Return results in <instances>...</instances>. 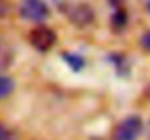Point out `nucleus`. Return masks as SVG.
<instances>
[{
  "mask_svg": "<svg viewBox=\"0 0 150 140\" xmlns=\"http://www.w3.org/2000/svg\"><path fill=\"white\" fill-rule=\"evenodd\" d=\"M19 15L22 19L40 23L50 15V9L44 0H22L19 4Z\"/></svg>",
  "mask_w": 150,
  "mask_h": 140,
  "instance_id": "obj_1",
  "label": "nucleus"
},
{
  "mask_svg": "<svg viewBox=\"0 0 150 140\" xmlns=\"http://www.w3.org/2000/svg\"><path fill=\"white\" fill-rule=\"evenodd\" d=\"M143 131V121L137 115H131L118 123L114 129L112 139L114 140H137Z\"/></svg>",
  "mask_w": 150,
  "mask_h": 140,
  "instance_id": "obj_2",
  "label": "nucleus"
},
{
  "mask_svg": "<svg viewBox=\"0 0 150 140\" xmlns=\"http://www.w3.org/2000/svg\"><path fill=\"white\" fill-rule=\"evenodd\" d=\"M29 43L37 51L47 53L57 43V34L50 26L38 25L29 32Z\"/></svg>",
  "mask_w": 150,
  "mask_h": 140,
  "instance_id": "obj_3",
  "label": "nucleus"
},
{
  "mask_svg": "<svg viewBox=\"0 0 150 140\" xmlns=\"http://www.w3.org/2000/svg\"><path fill=\"white\" fill-rule=\"evenodd\" d=\"M67 16H69V21L74 25V26H79V28H85L88 25H91L93 21H95V12L93 9L86 4V3H77V4H73L69 12H67Z\"/></svg>",
  "mask_w": 150,
  "mask_h": 140,
  "instance_id": "obj_4",
  "label": "nucleus"
},
{
  "mask_svg": "<svg viewBox=\"0 0 150 140\" xmlns=\"http://www.w3.org/2000/svg\"><path fill=\"white\" fill-rule=\"evenodd\" d=\"M127 22H128V16H127V12L122 9V7H117V10L112 13V18H111V26L115 32H120L122 31L125 26H127Z\"/></svg>",
  "mask_w": 150,
  "mask_h": 140,
  "instance_id": "obj_5",
  "label": "nucleus"
},
{
  "mask_svg": "<svg viewBox=\"0 0 150 140\" xmlns=\"http://www.w3.org/2000/svg\"><path fill=\"white\" fill-rule=\"evenodd\" d=\"M15 89V83L9 76H4L0 73V101L10 96V93Z\"/></svg>",
  "mask_w": 150,
  "mask_h": 140,
  "instance_id": "obj_6",
  "label": "nucleus"
},
{
  "mask_svg": "<svg viewBox=\"0 0 150 140\" xmlns=\"http://www.w3.org/2000/svg\"><path fill=\"white\" fill-rule=\"evenodd\" d=\"M63 58L64 61L69 64V67H71L74 72H79L83 66H85V60L77 55V54H71V53H64L63 54Z\"/></svg>",
  "mask_w": 150,
  "mask_h": 140,
  "instance_id": "obj_7",
  "label": "nucleus"
},
{
  "mask_svg": "<svg viewBox=\"0 0 150 140\" xmlns=\"http://www.w3.org/2000/svg\"><path fill=\"white\" fill-rule=\"evenodd\" d=\"M10 54L7 53V51H3L1 50V47H0V72L1 70H4L9 64H10Z\"/></svg>",
  "mask_w": 150,
  "mask_h": 140,
  "instance_id": "obj_8",
  "label": "nucleus"
},
{
  "mask_svg": "<svg viewBox=\"0 0 150 140\" xmlns=\"http://www.w3.org/2000/svg\"><path fill=\"white\" fill-rule=\"evenodd\" d=\"M140 45H142V48H143L144 51L150 53V31H146V32L142 35V38H140Z\"/></svg>",
  "mask_w": 150,
  "mask_h": 140,
  "instance_id": "obj_9",
  "label": "nucleus"
},
{
  "mask_svg": "<svg viewBox=\"0 0 150 140\" xmlns=\"http://www.w3.org/2000/svg\"><path fill=\"white\" fill-rule=\"evenodd\" d=\"M0 140H15V137L6 127L0 126Z\"/></svg>",
  "mask_w": 150,
  "mask_h": 140,
  "instance_id": "obj_10",
  "label": "nucleus"
},
{
  "mask_svg": "<svg viewBox=\"0 0 150 140\" xmlns=\"http://www.w3.org/2000/svg\"><path fill=\"white\" fill-rule=\"evenodd\" d=\"M146 9H147V12L150 15V0H146Z\"/></svg>",
  "mask_w": 150,
  "mask_h": 140,
  "instance_id": "obj_11",
  "label": "nucleus"
}]
</instances>
